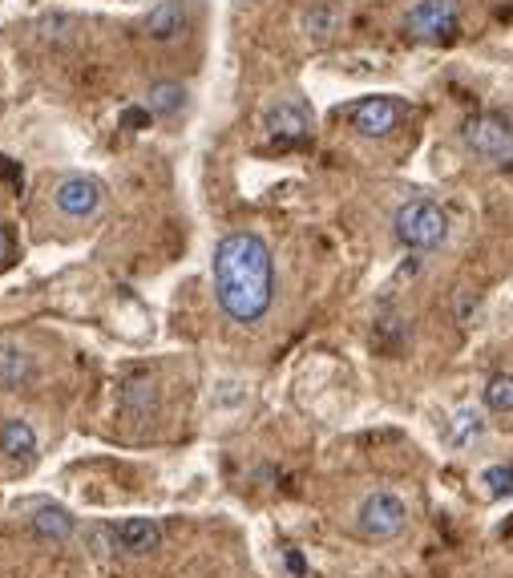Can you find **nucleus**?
<instances>
[{
    "instance_id": "1",
    "label": "nucleus",
    "mask_w": 513,
    "mask_h": 578,
    "mask_svg": "<svg viewBox=\"0 0 513 578\" xmlns=\"http://www.w3.org/2000/svg\"><path fill=\"white\" fill-rule=\"evenodd\" d=\"M215 296L227 320L235 324H259L275 304V259L263 235L255 231H231L215 243L211 259Z\"/></svg>"
},
{
    "instance_id": "21",
    "label": "nucleus",
    "mask_w": 513,
    "mask_h": 578,
    "mask_svg": "<svg viewBox=\"0 0 513 578\" xmlns=\"http://www.w3.org/2000/svg\"><path fill=\"white\" fill-rule=\"evenodd\" d=\"M287 566H291V570H295V574H303V558H299V554H295V550H287Z\"/></svg>"
},
{
    "instance_id": "12",
    "label": "nucleus",
    "mask_w": 513,
    "mask_h": 578,
    "mask_svg": "<svg viewBox=\"0 0 513 578\" xmlns=\"http://www.w3.org/2000/svg\"><path fill=\"white\" fill-rule=\"evenodd\" d=\"M29 526H33V534H37V538H45V542H69V538H73V530H77L73 514H69L65 506H53V502H41V506L33 510Z\"/></svg>"
},
{
    "instance_id": "6",
    "label": "nucleus",
    "mask_w": 513,
    "mask_h": 578,
    "mask_svg": "<svg viewBox=\"0 0 513 578\" xmlns=\"http://www.w3.org/2000/svg\"><path fill=\"white\" fill-rule=\"evenodd\" d=\"M461 29V0H417L404 13V33L417 41H449Z\"/></svg>"
},
{
    "instance_id": "16",
    "label": "nucleus",
    "mask_w": 513,
    "mask_h": 578,
    "mask_svg": "<svg viewBox=\"0 0 513 578\" xmlns=\"http://www.w3.org/2000/svg\"><path fill=\"white\" fill-rule=\"evenodd\" d=\"M481 405L489 413H513V376L509 372H493L481 384Z\"/></svg>"
},
{
    "instance_id": "4",
    "label": "nucleus",
    "mask_w": 513,
    "mask_h": 578,
    "mask_svg": "<svg viewBox=\"0 0 513 578\" xmlns=\"http://www.w3.org/2000/svg\"><path fill=\"white\" fill-rule=\"evenodd\" d=\"M49 199H53L61 219L89 223L101 215V207H106V186H101V178H93V174H61L49 186Z\"/></svg>"
},
{
    "instance_id": "13",
    "label": "nucleus",
    "mask_w": 513,
    "mask_h": 578,
    "mask_svg": "<svg viewBox=\"0 0 513 578\" xmlns=\"http://www.w3.org/2000/svg\"><path fill=\"white\" fill-rule=\"evenodd\" d=\"M186 106V85L182 81H154L146 89V114L150 118H178Z\"/></svg>"
},
{
    "instance_id": "3",
    "label": "nucleus",
    "mask_w": 513,
    "mask_h": 578,
    "mask_svg": "<svg viewBox=\"0 0 513 578\" xmlns=\"http://www.w3.org/2000/svg\"><path fill=\"white\" fill-rule=\"evenodd\" d=\"M461 142L469 154H477L489 166H513V118L497 110L469 114L461 122Z\"/></svg>"
},
{
    "instance_id": "5",
    "label": "nucleus",
    "mask_w": 513,
    "mask_h": 578,
    "mask_svg": "<svg viewBox=\"0 0 513 578\" xmlns=\"http://www.w3.org/2000/svg\"><path fill=\"white\" fill-rule=\"evenodd\" d=\"M404 526H408V506H404L396 494H388V490L368 494V498L360 502V510H356V530H360V538H368V542L400 538Z\"/></svg>"
},
{
    "instance_id": "18",
    "label": "nucleus",
    "mask_w": 513,
    "mask_h": 578,
    "mask_svg": "<svg viewBox=\"0 0 513 578\" xmlns=\"http://www.w3.org/2000/svg\"><path fill=\"white\" fill-rule=\"evenodd\" d=\"M481 437H485V421H481L473 409H461V413L453 417L449 441H453L457 449H465V445H473V441H481Z\"/></svg>"
},
{
    "instance_id": "9",
    "label": "nucleus",
    "mask_w": 513,
    "mask_h": 578,
    "mask_svg": "<svg viewBox=\"0 0 513 578\" xmlns=\"http://www.w3.org/2000/svg\"><path fill=\"white\" fill-rule=\"evenodd\" d=\"M33 380H37V360L13 336H0V393H21Z\"/></svg>"
},
{
    "instance_id": "10",
    "label": "nucleus",
    "mask_w": 513,
    "mask_h": 578,
    "mask_svg": "<svg viewBox=\"0 0 513 578\" xmlns=\"http://www.w3.org/2000/svg\"><path fill=\"white\" fill-rule=\"evenodd\" d=\"M186 25H190L186 0H158V5L146 13V21H142V33H146L150 41L166 45V41H178V37L186 33Z\"/></svg>"
},
{
    "instance_id": "15",
    "label": "nucleus",
    "mask_w": 513,
    "mask_h": 578,
    "mask_svg": "<svg viewBox=\"0 0 513 578\" xmlns=\"http://www.w3.org/2000/svg\"><path fill=\"white\" fill-rule=\"evenodd\" d=\"M340 21H344V13L332 5V0H320V5H312L303 13V33L316 37V41H328L332 33H340Z\"/></svg>"
},
{
    "instance_id": "17",
    "label": "nucleus",
    "mask_w": 513,
    "mask_h": 578,
    "mask_svg": "<svg viewBox=\"0 0 513 578\" xmlns=\"http://www.w3.org/2000/svg\"><path fill=\"white\" fill-rule=\"evenodd\" d=\"M154 401H158V393H154L150 380H130L126 393H122V413L126 417H146V413H154Z\"/></svg>"
},
{
    "instance_id": "7",
    "label": "nucleus",
    "mask_w": 513,
    "mask_h": 578,
    "mask_svg": "<svg viewBox=\"0 0 513 578\" xmlns=\"http://www.w3.org/2000/svg\"><path fill=\"white\" fill-rule=\"evenodd\" d=\"M408 106L400 98H388V93H376V98H364L348 110V122L360 138H388L400 122H404Z\"/></svg>"
},
{
    "instance_id": "8",
    "label": "nucleus",
    "mask_w": 513,
    "mask_h": 578,
    "mask_svg": "<svg viewBox=\"0 0 513 578\" xmlns=\"http://www.w3.org/2000/svg\"><path fill=\"white\" fill-rule=\"evenodd\" d=\"M263 130L279 146H299V142L312 138V110H307L299 98H283L263 114Z\"/></svg>"
},
{
    "instance_id": "19",
    "label": "nucleus",
    "mask_w": 513,
    "mask_h": 578,
    "mask_svg": "<svg viewBox=\"0 0 513 578\" xmlns=\"http://www.w3.org/2000/svg\"><path fill=\"white\" fill-rule=\"evenodd\" d=\"M481 486L493 498H513V465H489V469H481Z\"/></svg>"
},
{
    "instance_id": "11",
    "label": "nucleus",
    "mask_w": 513,
    "mask_h": 578,
    "mask_svg": "<svg viewBox=\"0 0 513 578\" xmlns=\"http://www.w3.org/2000/svg\"><path fill=\"white\" fill-rule=\"evenodd\" d=\"M114 538H118V550L126 554H150L162 542V526L154 518H122L114 522Z\"/></svg>"
},
{
    "instance_id": "14",
    "label": "nucleus",
    "mask_w": 513,
    "mask_h": 578,
    "mask_svg": "<svg viewBox=\"0 0 513 578\" xmlns=\"http://www.w3.org/2000/svg\"><path fill=\"white\" fill-rule=\"evenodd\" d=\"M0 453L33 457L37 453V429L25 417H5V421H0Z\"/></svg>"
},
{
    "instance_id": "20",
    "label": "nucleus",
    "mask_w": 513,
    "mask_h": 578,
    "mask_svg": "<svg viewBox=\"0 0 513 578\" xmlns=\"http://www.w3.org/2000/svg\"><path fill=\"white\" fill-rule=\"evenodd\" d=\"M13 259V235H9V227L0 223V267H5Z\"/></svg>"
},
{
    "instance_id": "2",
    "label": "nucleus",
    "mask_w": 513,
    "mask_h": 578,
    "mask_svg": "<svg viewBox=\"0 0 513 578\" xmlns=\"http://www.w3.org/2000/svg\"><path fill=\"white\" fill-rule=\"evenodd\" d=\"M392 235L408 251H437L449 239V215L437 199H408L392 215Z\"/></svg>"
}]
</instances>
